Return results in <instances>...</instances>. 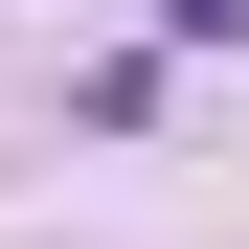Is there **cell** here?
Returning a JSON list of instances; mask_svg holds the SVG:
<instances>
[{
    "label": "cell",
    "instance_id": "cell-1",
    "mask_svg": "<svg viewBox=\"0 0 249 249\" xmlns=\"http://www.w3.org/2000/svg\"><path fill=\"white\" fill-rule=\"evenodd\" d=\"M159 23H181V46H227V23H249V0H159Z\"/></svg>",
    "mask_w": 249,
    "mask_h": 249
}]
</instances>
